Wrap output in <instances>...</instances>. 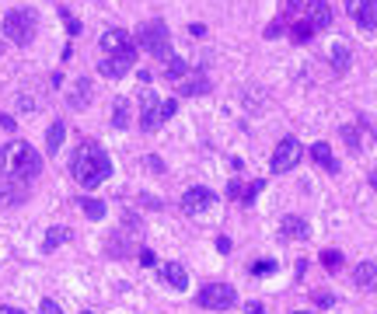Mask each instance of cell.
Wrapping results in <instances>:
<instances>
[{"mask_svg":"<svg viewBox=\"0 0 377 314\" xmlns=\"http://www.w3.org/2000/svg\"><path fill=\"white\" fill-rule=\"evenodd\" d=\"M81 314H91V311H81Z\"/></svg>","mask_w":377,"mask_h":314,"instance_id":"obj_46","label":"cell"},{"mask_svg":"<svg viewBox=\"0 0 377 314\" xmlns=\"http://www.w3.org/2000/svg\"><path fill=\"white\" fill-rule=\"evenodd\" d=\"M353 283L360 290H377V258H367L353 269Z\"/></svg>","mask_w":377,"mask_h":314,"instance_id":"obj_15","label":"cell"},{"mask_svg":"<svg viewBox=\"0 0 377 314\" xmlns=\"http://www.w3.org/2000/svg\"><path fill=\"white\" fill-rule=\"evenodd\" d=\"M370 189L377 192V171H370Z\"/></svg>","mask_w":377,"mask_h":314,"instance_id":"obj_44","label":"cell"},{"mask_svg":"<svg viewBox=\"0 0 377 314\" xmlns=\"http://www.w3.org/2000/svg\"><path fill=\"white\" fill-rule=\"evenodd\" d=\"M304 4H307V0H283V14H280V21H294V18L304 11Z\"/></svg>","mask_w":377,"mask_h":314,"instance_id":"obj_28","label":"cell"},{"mask_svg":"<svg viewBox=\"0 0 377 314\" xmlns=\"http://www.w3.org/2000/svg\"><path fill=\"white\" fill-rule=\"evenodd\" d=\"M91 77H77V84H74V91L67 94V105H70V109H88V105H91Z\"/></svg>","mask_w":377,"mask_h":314,"instance_id":"obj_17","label":"cell"},{"mask_svg":"<svg viewBox=\"0 0 377 314\" xmlns=\"http://www.w3.org/2000/svg\"><path fill=\"white\" fill-rule=\"evenodd\" d=\"M0 314H25L21 307H11V304H0Z\"/></svg>","mask_w":377,"mask_h":314,"instance_id":"obj_40","label":"cell"},{"mask_svg":"<svg viewBox=\"0 0 377 314\" xmlns=\"http://www.w3.org/2000/svg\"><path fill=\"white\" fill-rule=\"evenodd\" d=\"M161 280H165L172 290H185L189 286V269L182 262H168V266H161Z\"/></svg>","mask_w":377,"mask_h":314,"instance_id":"obj_16","label":"cell"},{"mask_svg":"<svg viewBox=\"0 0 377 314\" xmlns=\"http://www.w3.org/2000/svg\"><path fill=\"white\" fill-rule=\"evenodd\" d=\"M28 189H32V182L0 175V206H21V202H28Z\"/></svg>","mask_w":377,"mask_h":314,"instance_id":"obj_10","label":"cell"},{"mask_svg":"<svg viewBox=\"0 0 377 314\" xmlns=\"http://www.w3.org/2000/svg\"><path fill=\"white\" fill-rule=\"evenodd\" d=\"M0 126H4V129H8V133H14V126H18V123H14V119H11V116H8V112H4V116H0Z\"/></svg>","mask_w":377,"mask_h":314,"instance_id":"obj_39","label":"cell"},{"mask_svg":"<svg viewBox=\"0 0 377 314\" xmlns=\"http://www.w3.org/2000/svg\"><path fill=\"white\" fill-rule=\"evenodd\" d=\"M39 314H63V307H60L57 300H42V307H39Z\"/></svg>","mask_w":377,"mask_h":314,"instance_id":"obj_35","label":"cell"},{"mask_svg":"<svg viewBox=\"0 0 377 314\" xmlns=\"http://www.w3.org/2000/svg\"><path fill=\"white\" fill-rule=\"evenodd\" d=\"M252 276H269V273H276V262H255V266H248Z\"/></svg>","mask_w":377,"mask_h":314,"instance_id":"obj_31","label":"cell"},{"mask_svg":"<svg viewBox=\"0 0 377 314\" xmlns=\"http://www.w3.org/2000/svg\"><path fill=\"white\" fill-rule=\"evenodd\" d=\"M280 231H283V238H290V241H307V238H311V227H307L304 217H283Z\"/></svg>","mask_w":377,"mask_h":314,"instance_id":"obj_18","label":"cell"},{"mask_svg":"<svg viewBox=\"0 0 377 314\" xmlns=\"http://www.w3.org/2000/svg\"><path fill=\"white\" fill-rule=\"evenodd\" d=\"M311 35H314V32H311V25H307V21H297V25L290 28V39H294V42H307Z\"/></svg>","mask_w":377,"mask_h":314,"instance_id":"obj_30","label":"cell"},{"mask_svg":"<svg viewBox=\"0 0 377 314\" xmlns=\"http://www.w3.org/2000/svg\"><path fill=\"white\" fill-rule=\"evenodd\" d=\"M217 251H231V241L227 238H217Z\"/></svg>","mask_w":377,"mask_h":314,"instance_id":"obj_43","label":"cell"},{"mask_svg":"<svg viewBox=\"0 0 377 314\" xmlns=\"http://www.w3.org/2000/svg\"><path fill=\"white\" fill-rule=\"evenodd\" d=\"M196 304L206 307V311H231V307L238 304V293H234V286H227V283H206V286L196 293Z\"/></svg>","mask_w":377,"mask_h":314,"instance_id":"obj_6","label":"cell"},{"mask_svg":"<svg viewBox=\"0 0 377 314\" xmlns=\"http://www.w3.org/2000/svg\"><path fill=\"white\" fill-rule=\"evenodd\" d=\"M81 209H84L88 220H101L105 217V202L101 199H81Z\"/></svg>","mask_w":377,"mask_h":314,"instance_id":"obj_26","label":"cell"},{"mask_svg":"<svg viewBox=\"0 0 377 314\" xmlns=\"http://www.w3.org/2000/svg\"><path fill=\"white\" fill-rule=\"evenodd\" d=\"M133 63H136V45L133 49H123V52H112V56H105L98 63V74L105 81H119V77H126L133 70Z\"/></svg>","mask_w":377,"mask_h":314,"instance_id":"obj_9","label":"cell"},{"mask_svg":"<svg viewBox=\"0 0 377 314\" xmlns=\"http://www.w3.org/2000/svg\"><path fill=\"white\" fill-rule=\"evenodd\" d=\"M60 18L67 21V32H70V35H81V21H77V18H74L67 8H60Z\"/></svg>","mask_w":377,"mask_h":314,"instance_id":"obj_32","label":"cell"},{"mask_svg":"<svg viewBox=\"0 0 377 314\" xmlns=\"http://www.w3.org/2000/svg\"><path fill=\"white\" fill-rule=\"evenodd\" d=\"M140 49L154 60H168L172 56V35H168V25L165 21H147L140 32Z\"/></svg>","mask_w":377,"mask_h":314,"instance_id":"obj_5","label":"cell"},{"mask_svg":"<svg viewBox=\"0 0 377 314\" xmlns=\"http://www.w3.org/2000/svg\"><path fill=\"white\" fill-rule=\"evenodd\" d=\"M206 91H210V77H203V74L179 81V94H185V98H196V94H206Z\"/></svg>","mask_w":377,"mask_h":314,"instance_id":"obj_20","label":"cell"},{"mask_svg":"<svg viewBox=\"0 0 377 314\" xmlns=\"http://www.w3.org/2000/svg\"><path fill=\"white\" fill-rule=\"evenodd\" d=\"M42 171V157L35 154L32 143L25 140H11L8 147H0V175H11L21 182H35Z\"/></svg>","mask_w":377,"mask_h":314,"instance_id":"obj_2","label":"cell"},{"mask_svg":"<svg viewBox=\"0 0 377 314\" xmlns=\"http://www.w3.org/2000/svg\"><path fill=\"white\" fill-rule=\"evenodd\" d=\"M321 266H325L329 273H339V269H343V251L325 248V251H321Z\"/></svg>","mask_w":377,"mask_h":314,"instance_id":"obj_27","label":"cell"},{"mask_svg":"<svg viewBox=\"0 0 377 314\" xmlns=\"http://www.w3.org/2000/svg\"><path fill=\"white\" fill-rule=\"evenodd\" d=\"M314 304H318V307H332L336 297H332V293H314Z\"/></svg>","mask_w":377,"mask_h":314,"instance_id":"obj_36","label":"cell"},{"mask_svg":"<svg viewBox=\"0 0 377 314\" xmlns=\"http://www.w3.org/2000/svg\"><path fill=\"white\" fill-rule=\"evenodd\" d=\"M185 74H189V63H185V60H179V56H168L165 77H168V81H182Z\"/></svg>","mask_w":377,"mask_h":314,"instance_id":"obj_25","label":"cell"},{"mask_svg":"<svg viewBox=\"0 0 377 314\" xmlns=\"http://www.w3.org/2000/svg\"><path fill=\"white\" fill-rule=\"evenodd\" d=\"M98 45L105 49V56H112V52H123V49H133V35L130 32H123V28H109L101 39H98Z\"/></svg>","mask_w":377,"mask_h":314,"instance_id":"obj_13","label":"cell"},{"mask_svg":"<svg viewBox=\"0 0 377 314\" xmlns=\"http://www.w3.org/2000/svg\"><path fill=\"white\" fill-rule=\"evenodd\" d=\"M311 161H314L318 168H325L329 175H336V171H339V161H336V154H332V147H329L325 140H318V143L311 147Z\"/></svg>","mask_w":377,"mask_h":314,"instance_id":"obj_14","label":"cell"},{"mask_svg":"<svg viewBox=\"0 0 377 314\" xmlns=\"http://www.w3.org/2000/svg\"><path fill=\"white\" fill-rule=\"evenodd\" d=\"M245 311H248V314H265V307H262L258 300H248V304H245Z\"/></svg>","mask_w":377,"mask_h":314,"instance_id":"obj_38","label":"cell"},{"mask_svg":"<svg viewBox=\"0 0 377 314\" xmlns=\"http://www.w3.org/2000/svg\"><path fill=\"white\" fill-rule=\"evenodd\" d=\"M265 189V182L258 178V182H252V185H245V196H241V206H252L255 199H258V192Z\"/></svg>","mask_w":377,"mask_h":314,"instance_id":"obj_29","label":"cell"},{"mask_svg":"<svg viewBox=\"0 0 377 314\" xmlns=\"http://www.w3.org/2000/svg\"><path fill=\"white\" fill-rule=\"evenodd\" d=\"M213 202H217V192L206 189V185H192L182 196V213L185 217H203V213H210V209H213Z\"/></svg>","mask_w":377,"mask_h":314,"instance_id":"obj_8","label":"cell"},{"mask_svg":"<svg viewBox=\"0 0 377 314\" xmlns=\"http://www.w3.org/2000/svg\"><path fill=\"white\" fill-rule=\"evenodd\" d=\"M360 126H363V129H370V136H374V140H377V126H374V123H370V119H360Z\"/></svg>","mask_w":377,"mask_h":314,"instance_id":"obj_41","label":"cell"},{"mask_svg":"<svg viewBox=\"0 0 377 314\" xmlns=\"http://www.w3.org/2000/svg\"><path fill=\"white\" fill-rule=\"evenodd\" d=\"M339 136L346 140V147H349V154H360L363 147H360V126H353V123H346V126H339Z\"/></svg>","mask_w":377,"mask_h":314,"instance_id":"obj_24","label":"cell"},{"mask_svg":"<svg viewBox=\"0 0 377 314\" xmlns=\"http://www.w3.org/2000/svg\"><path fill=\"white\" fill-rule=\"evenodd\" d=\"M304 11H307L304 21L311 25V32H325L332 25V4H329V0H307Z\"/></svg>","mask_w":377,"mask_h":314,"instance_id":"obj_12","label":"cell"},{"mask_svg":"<svg viewBox=\"0 0 377 314\" xmlns=\"http://www.w3.org/2000/svg\"><path fill=\"white\" fill-rule=\"evenodd\" d=\"M294 314H311V311H294Z\"/></svg>","mask_w":377,"mask_h":314,"instance_id":"obj_45","label":"cell"},{"mask_svg":"<svg viewBox=\"0 0 377 314\" xmlns=\"http://www.w3.org/2000/svg\"><path fill=\"white\" fill-rule=\"evenodd\" d=\"M63 140H67V123L57 119V123L49 126V133H45V154H49V157H57L60 147H63Z\"/></svg>","mask_w":377,"mask_h":314,"instance_id":"obj_19","label":"cell"},{"mask_svg":"<svg viewBox=\"0 0 377 314\" xmlns=\"http://www.w3.org/2000/svg\"><path fill=\"white\" fill-rule=\"evenodd\" d=\"M112 126L116 129H126L130 126V101L126 98H116V105H112Z\"/></svg>","mask_w":377,"mask_h":314,"instance_id":"obj_23","label":"cell"},{"mask_svg":"<svg viewBox=\"0 0 377 314\" xmlns=\"http://www.w3.org/2000/svg\"><path fill=\"white\" fill-rule=\"evenodd\" d=\"M39 32V11L35 8H14L4 18V39H11L14 45H32Z\"/></svg>","mask_w":377,"mask_h":314,"instance_id":"obj_3","label":"cell"},{"mask_svg":"<svg viewBox=\"0 0 377 314\" xmlns=\"http://www.w3.org/2000/svg\"><path fill=\"white\" fill-rule=\"evenodd\" d=\"M300 157H304V147H300V140H297V136L280 140V143H276V150H273V171H276V175L294 171V168L300 165Z\"/></svg>","mask_w":377,"mask_h":314,"instance_id":"obj_7","label":"cell"},{"mask_svg":"<svg viewBox=\"0 0 377 314\" xmlns=\"http://www.w3.org/2000/svg\"><path fill=\"white\" fill-rule=\"evenodd\" d=\"M70 175L77 185L84 189H98L105 178L112 175V161H109V154H105V147L98 140H84L74 157H70Z\"/></svg>","mask_w":377,"mask_h":314,"instance_id":"obj_1","label":"cell"},{"mask_svg":"<svg viewBox=\"0 0 377 314\" xmlns=\"http://www.w3.org/2000/svg\"><path fill=\"white\" fill-rule=\"evenodd\" d=\"M241 196H245V185H241L238 178H231V182H227V199H234V202H241Z\"/></svg>","mask_w":377,"mask_h":314,"instance_id":"obj_33","label":"cell"},{"mask_svg":"<svg viewBox=\"0 0 377 314\" xmlns=\"http://www.w3.org/2000/svg\"><path fill=\"white\" fill-rule=\"evenodd\" d=\"M346 14L363 32H374L377 28V0H346Z\"/></svg>","mask_w":377,"mask_h":314,"instance_id":"obj_11","label":"cell"},{"mask_svg":"<svg viewBox=\"0 0 377 314\" xmlns=\"http://www.w3.org/2000/svg\"><path fill=\"white\" fill-rule=\"evenodd\" d=\"M280 28H283V21H273L265 28V39H280Z\"/></svg>","mask_w":377,"mask_h":314,"instance_id":"obj_37","label":"cell"},{"mask_svg":"<svg viewBox=\"0 0 377 314\" xmlns=\"http://www.w3.org/2000/svg\"><path fill=\"white\" fill-rule=\"evenodd\" d=\"M140 266H143V269H150V266H157V255H154L150 248H143V251H140Z\"/></svg>","mask_w":377,"mask_h":314,"instance_id":"obj_34","label":"cell"},{"mask_svg":"<svg viewBox=\"0 0 377 314\" xmlns=\"http://www.w3.org/2000/svg\"><path fill=\"white\" fill-rule=\"evenodd\" d=\"M189 35H196V39H199V35H206V28H203V25H189Z\"/></svg>","mask_w":377,"mask_h":314,"instance_id":"obj_42","label":"cell"},{"mask_svg":"<svg viewBox=\"0 0 377 314\" xmlns=\"http://www.w3.org/2000/svg\"><path fill=\"white\" fill-rule=\"evenodd\" d=\"M349 56H353L349 45H343V42L332 45V67H336V74H346L349 70Z\"/></svg>","mask_w":377,"mask_h":314,"instance_id":"obj_22","label":"cell"},{"mask_svg":"<svg viewBox=\"0 0 377 314\" xmlns=\"http://www.w3.org/2000/svg\"><path fill=\"white\" fill-rule=\"evenodd\" d=\"M140 105H143V109H140V129H143V133H154L161 123H168V119L179 112V101H175V98L161 101L154 91H143V94H140Z\"/></svg>","mask_w":377,"mask_h":314,"instance_id":"obj_4","label":"cell"},{"mask_svg":"<svg viewBox=\"0 0 377 314\" xmlns=\"http://www.w3.org/2000/svg\"><path fill=\"white\" fill-rule=\"evenodd\" d=\"M67 238H70L67 227H49V234H45V241H42V251H45V255L57 251L60 244H67Z\"/></svg>","mask_w":377,"mask_h":314,"instance_id":"obj_21","label":"cell"}]
</instances>
